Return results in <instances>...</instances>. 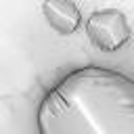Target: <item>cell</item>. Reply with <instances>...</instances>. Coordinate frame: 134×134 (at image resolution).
I'll return each instance as SVG.
<instances>
[{
	"label": "cell",
	"instance_id": "obj_1",
	"mask_svg": "<svg viewBox=\"0 0 134 134\" xmlns=\"http://www.w3.org/2000/svg\"><path fill=\"white\" fill-rule=\"evenodd\" d=\"M38 134H134V75L84 65L61 75L36 111Z\"/></svg>",
	"mask_w": 134,
	"mask_h": 134
},
{
	"label": "cell",
	"instance_id": "obj_2",
	"mask_svg": "<svg viewBox=\"0 0 134 134\" xmlns=\"http://www.w3.org/2000/svg\"><path fill=\"white\" fill-rule=\"evenodd\" d=\"M86 34L90 42L103 50V52H113L119 50L128 38H130V25L124 17V13L115 8H103L90 15L86 23Z\"/></svg>",
	"mask_w": 134,
	"mask_h": 134
},
{
	"label": "cell",
	"instance_id": "obj_3",
	"mask_svg": "<svg viewBox=\"0 0 134 134\" xmlns=\"http://www.w3.org/2000/svg\"><path fill=\"white\" fill-rule=\"evenodd\" d=\"M42 15L52 31L59 36H69L80 25V8L73 0H44Z\"/></svg>",
	"mask_w": 134,
	"mask_h": 134
}]
</instances>
